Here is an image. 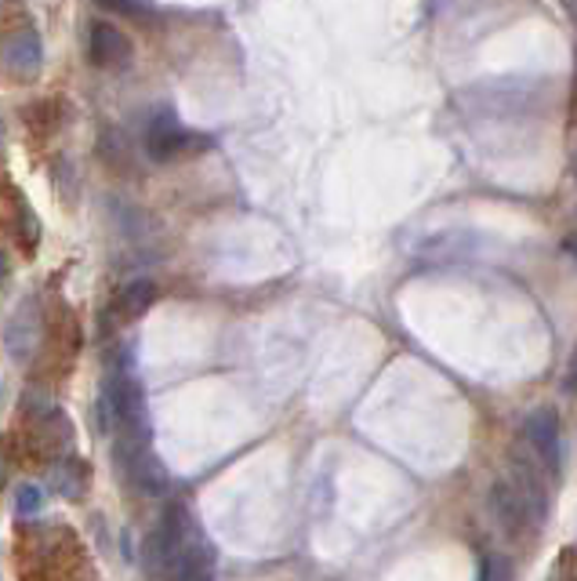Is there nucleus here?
I'll return each mask as SVG.
<instances>
[{
  "instance_id": "1",
  "label": "nucleus",
  "mask_w": 577,
  "mask_h": 581,
  "mask_svg": "<svg viewBox=\"0 0 577 581\" xmlns=\"http://www.w3.org/2000/svg\"><path fill=\"white\" fill-rule=\"evenodd\" d=\"M113 462H117L120 487L135 491L138 498H153L168 487V469L157 459L153 448V426L135 422L117 426V440H113Z\"/></svg>"
},
{
  "instance_id": "2",
  "label": "nucleus",
  "mask_w": 577,
  "mask_h": 581,
  "mask_svg": "<svg viewBox=\"0 0 577 581\" xmlns=\"http://www.w3.org/2000/svg\"><path fill=\"white\" fill-rule=\"evenodd\" d=\"M200 541L196 527L190 520V509H185L182 502H171L164 513H160L157 527L149 530L146 541H142V567L149 578H160L164 581L174 563L182 560L185 552H190L193 546Z\"/></svg>"
},
{
  "instance_id": "3",
  "label": "nucleus",
  "mask_w": 577,
  "mask_h": 581,
  "mask_svg": "<svg viewBox=\"0 0 577 581\" xmlns=\"http://www.w3.org/2000/svg\"><path fill=\"white\" fill-rule=\"evenodd\" d=\"M215 139L200 135L193 128H182V120L171 109H160L157 117H149L146 128V157L153 164H179V160H193L200 153H207Z\"/></svg>"
},
{
  "instance_id": "4",
  "label": "nucleus",
  "mask_w": 577,
  "mask_h": 581,
  "mask_svg": "<svg viewBox=\"0 0 577 581\" xmlns=\"http://www.w3.org/2000/svg\"><path fill=\"white\" fill-rule=\"evenodd\" d=\"M22 451L30 454V462L36 465H55L58 459H66L73 451V440H77V429H73V418L52 407L47 415L33 418V422H22Z\"/></svg>"
},
{
  "instance_id": "5",
  "label": "nucleus",
  "mask_w": 577,
  "mask_h": 581,
  "mask_svg": "<svg viewBox=\"0 0 577 581\" xmlns=\"http://www.w3.org/2000/svg\"><path fill=\"white\" fill-rule=\"evenodd\" d=\"M81 353V327H77V316L70 313V305H58V313L44 324V342H41V356L47 370L55 378L70 375L73 361Z\"/></svg>"
},
{
  "instance_id": "6",
  "label": "nucleus",
  "mask_w": 577,
  "mask_h": 581,
  "mask_svg": "<svg viewBox=\"0 0 577 581\" xmlns=\"http://www.w3.org/2000/svg\"><path fill=\"white\" fill-rule=\"evenodd\" d=\"M523 443L531 448L542 465L548 469L552 480H559L563 473V429H559V415L556 407H534L523 422Z\"/></svg>"
},
{
  "instance_id": "7",
  "label": "nucleus",
  "mask_w": 577,
  "mask_h": 581,
  "mask_svg": "<svg viewBox=\"0 0 577 581\" xmlns=\"http://www.w3.org/2000/svg\"><path fill=\"white\" fill-rule=\"evenodd\" d=\"M44 342V320H41V305L36 299H26L15 313L8 320V331H4V349L15 364H30L36 349Z\"/></svg>"
},
{
  "instance_id": "8",
  "label": "nucleus",
  "mask_w": 577,
  "mask_h": 581,
  "mask_svg": "<svg viewBox=\"0 0 577 581\" xmlns=\"http://www.w3.org/2000/svg\"><path fill=\"white\" fill-rule=\"evenodd\" d=\"M87 58H92L95 69L117 73V69L131 66L135 47H131L128 36H124V30H117L106 19H95L92 26H87Z\"/></svg>"
},
{
  "instance_id": "9",
  "label": "nucleus",
  "mask_w": 577,
  "mask_h": 581,
  "mask_svg": "<svg viewBox=\"0 0 577 581\" xmlns=\"http://www.w3.org/2000/svg\"><path fill=\"white\" fill-rule=\"evenodd\" d=\"M491 513H494L498 527L505 530L512 541H520L531 535L534 527H542V520L531 513V505L523 502V494L512 487L509 480H498L491 487Z\"/></svg>"
},
{
  "instance_id": "10",
  "label": "nucleus",
  "mask_w": 577,
  "mask_h": 581,
  "mask_svg": "<svg viewBox=\"0 0 577 581\" xmlns=\"http://www.w3.org/2000/svg\"><path fill=\"white\" fill-rule=\"evenodd\" d=\"M52 484L66 502H81L87 494V484H92V465L77 454H66L52 465Z\"/></svg>"
},
{
  "instance_id": "11",
  "label": "nucleus",
  "mask_w": 577,
  "mask_h": 581,
  "mask_svg": "<svg viewBox=\"0 0 577 581\" xmlns=\"http://www.w3.org/2000/svg\"><path fill=\"white\" fill-rule=\"evenodd\" d=\"M98 160L113 171V175H131L135 171V146L120 128H106L98 135Z\"/></svg>"
},
{
  "instance_id": "12",
  "label": "nucleus",
  "mask_w": 577,
  "mask_h": 581,
  "mask_svg": "<svg viewBox=\"0 0 577 581\" xmlns=\"http://www.w3.org/2000/svg\"><path fill=\"white\" fill-rule=\"evenodd\" d=\"M157 299H160L157 280H131L128 288L120 291V299H117V316L124 320V324H128V320L146 316Z\"/></svg>"
},
{
  "instance_id": "13",
  "label": "nucleus",
  "mask_w": 577,
  "mask_h": 581,
  "mask_svg": "<svg viewBox=\"0 0 577 581\" xmlns=\"http://www.w3.org/2000/svg\"><path fill=\"white\" fill-rule=\"evenodd\" d=\"M8 229H11V240H15L22 251L33 255L36 244H41V218L30 212V204L15 196V212L8 215Z\"/></svg>"
},
{
  "instance_id": "14",
  "label": "nucleus",
  "mask_w": 577,
  "mask_h": 581,
  "mask_svg": "<svg viewBox=\"0 0 577 581\" xmlns=\"http://www.w3.org/2000/svg\"><path fill=\"white\" fill-rule=\"evenodd\" d=\"M4 55L22 77H30V73L41 66V41H36V33H15L4 41Z\"/></svg>"
},
{
  "instance_id": "15",
  "label": "nucleus",
  "mask_w": 577,
  "mask_h": 581,
  "mask_svg": "<svg viewBox=\"0 0 577 581\" xmlns=\"http://www.w3.org/2000/svg\"><path fill=\"white\" fill-rule=\"evenodd\" d=\"M95 4L106 8V11H117V15L131 19V22H149V19H153V8H146L142 0H95Z\"/></svg>"
},
{
  "instance_id": "16",
  "label": "nucleus",
  "mask_w": 577,
  "mask_h": 581,
  "mask_svg": "<svg viewBox=\"0 0 577 581\" xmlns=\"http://www.w3.org/2000/svg\"><path fill=\"white\" fill-rule=\"evenodd\" d=\"M41 505H44V491H41V487H36V484L19 487V494H15V509H19V516H36V513H41Z\"/></svg>"
},
{
  "instance_id": "17",
  "label": "nucleus",
  "mask_w": 577,
  "mask_h": 581,
  "mask_svg": "<svg viewBox=\"0 0 577 581\" xmlns=\"http://www.w3.org/2000/svg\"><path fill=\"white\" fill-rule=\"evenodd\" d=\"M548 581H577V552H559L556 567H552V578Z\"/></svg>"
},
{
  "instance_id": "18",
  "label": "nucleus",
  "mask_w": 577,
  "mask_h": 581,
  "mask_svg": "<svg viewBox=\"0 0 577 581\" xmlns=\"http://www.w3.org/2000/svg\"><path fill=\"white\" fill-rule=\"evenodd\" d=\"M505 567H509V563L501 560V556H491V560H483V563H480V578H476V581H498Z\"/></svg>"
},
{
  "instance_id": "19",
  "label": "nucleus",
  "mask_w": 577,
  "mask_h": 581,
  "mask_svg": "<svg viewBox=\"0 0 577 581\" xmlns=\"http://www.w3.org/2000/svg\"><path fill=\"white\" fill-rule=\"evenodd\" d=\"M8 473H11V459H8V440L0 437V487L8 484Z\"/></svg>"
},
{
  "instance_id": "20",
  "label": "nucleus",
  "mask_w": 577,
  "mask_h": 581,
  "mask_svg": "<svg viewBox=\"0 0 577 581\" xmlns=\"http://www.w3.org/2000/svg\"><path fill=\"white\" fill-rule=\"evenodd\" d=\"M563 386L577 389V349H574V356H570V367H567V378H563Z\"/></svg>"
},
{
  "instance_id": "21",
  "label": "nucleus",
  "mask_w": 577,
  "mask_h": 581,
  "mask_svg": "<svg viewBox=\"0 0 577 581\" xmlns=\"http://www.w3.org/2000/svg\"><path fill=\"white\" fill-rule=\"evenodd\" d=\"M563 11H567V19H570V26L577 30V0H559Z\"/></svg>"
},
{
  "instance_id": "22",
  "label": "nucleus",
  "mask_w": 577,
  "mask_h": 581,
  "mask_svg": "<svg viewBox=\"0 0 577 581\" xmlns=\"http://www.w3.org/2000/svg\"><path fill=\"white\" fill-rule=\"evenodd\" d=\"M8 280V258H4V251H0V283Z\"/></svg>"
},
{
  "instance_id": "23",
  "label": "nucleus",
  "mask_w": 577,
  "mask_h": 581,
  "mask_svg": "<svg viewBox=\"0 0 577 581\" xmlns=\"http://www.w3.org/2000/svg\"><path fill=\"white\" fill-rule=\"evenodd\" d=\"M570 171H574V182H577V146H574V153H570Z\"/></svg>"
},
{
  "instance_id": "24",
  "label": "nucleus",
  "mask_w": 577,
  "mask_h": 581,
  "mask_svg": "<svg viewBox=\"0 0 577 581\" xmlns=\"http://www.w3.org/2000/svg\"><path fill=\"white\" fill-rule=\"evenodd\" d=\"M567 251H570V255L577 258V240H567Z\"/></svg>"
}]
</instances>
